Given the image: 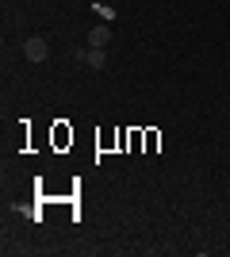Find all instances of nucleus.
I'll return each mask as SVG.
<instances>
[{"instance_id": "1", "label": "nucleus", "mask_w": 230, "mask_h": 257, "mask_svg": "<svg viewBox=\"0 0 230 257\" xmlns=\"http://www.w3.org/2000/svg\"><path fill=\"white\" fill-rule=\"evenodd\" d=\"M73 58L85 62L88 69H104V65H108V50H104V46H85V50H77Z\"/></svg>"}, {"instance_id": "2", "label": "nucleus", "mask_w": 230, "mask_h": 257, "mask_svg": "<svg viewBox=\"0 0 230 257\" xmlns=\"http://www.w3.org/2000/svg\"><path fill=\"white\" fill-rule=\"evenodd\" d=\"M23 58H27V62H35V65H43L46 58H50L46 39H27V43H23Z\"/></svg>"}, {"instance_id": "3", "label": "nucleus", "mask_w": 230, "mask_h": 257, "mask_svg": "<svg viewBox=\"0 0 230 257\" xmlns=\"http://www.w3.org/2000/svg\"><path fill=\"white\" fill-rule=\"evenodd\" d=\"M108 43H111L108 27H92V31H88V46H108Z\"/></svg>"}]
</instances>
